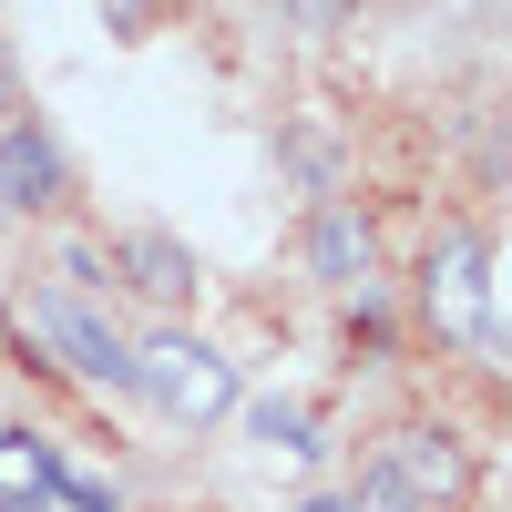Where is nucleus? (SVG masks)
Listing matches in <instances>:
<instances>
[{
    "label": "nucleus",
    "instance_id": "1",
    "mask_svg": "<svg viewBox=\"0 0 512 512\" xmlns=\"http://www.w3.org/2000/svg\"><path fill=\"white\" fill-rule=\"evenodd\" d=\"M502 256H492V236H441L431 256H420V318H431L441 338L451 328H472V349H482V369H502Z\"/></svg>",
    "mask_w": 512,
    "mask_h": 512
},
{
    "label": "nucleus",
    "instance_id": "2",
    "mask_svg": "<svg viewBox=\"0 0 512 512\" xmlns=\"http://www.w3.org/2000/svg\"><path fill=\"white\" fill-rule=\"evenodd\" d=\"M134 390L164 410V420H226L236 410V359L226 349H205V338H185V328H154L144 349H134Z\"/></svg>",
    "mask_w": 512,
    "mask_h": 512
},
{
    "label": "nucleus",
    "instance_id": "3",
    "mask_svg": "<svg viewBox=\"0 0 512 512\" xmlns=\"http://www.w3.org/2000/svg\"><path fill=\"white\" fill-rule=\"evenodd\" d=\"M369 482L390 492L400 512H461V492H472V451H461L451 431H400L390 451L369 461Z\"/></svg>",
    "mask_w": 512,
    "mask_h": 512
},
{
    "label": "nucleus",
    "instance_id": "4",
    "mask_svg": "<svg viewBox=\"0 0 512 512\" xmlns=\"http://www.w3.org/2000/svg\"><path fill=\"white\" fill-rule=\"evenodd\" d=\"M31 328L62 349V369H82V379H103V390H134V338H123L93 297H62V287H41L31 297Z\"/></svg>",
    "mask_w": 512,
    "mask_h": 512
},
{
    "label": "nucleus",
    "instance_id": "5",
    "mask_svg": "<svg viewBox=\"0 0 512 512\" xmlns=\"http://www.w3.org/2000/svg\"><path fill=\"white\" fill-rule=\"evenodd\" d=\"M62 195H72V154H62V134H52L41 113L0 123V216H52Z\"/></svg>",
    "mask_w": 512,
    "mask_h": 512
},
{
    "label": "nucleus",
    "instance_id": "6",
    "mask_svg": "<svg viewBox=\"0 0 512 512\" xmlns=\"http://www.w3.org/2000/svg\"><path fill=\"white\" fill-rule=\"evenodd\" d=\"M103 267H113L123 287H144L154 308H185V297H195V246H185V236H164V226H123Z\"/></svg>",
    "mask_w": 512,
    "mask_h": 512
},
{
    "label": "nucleus",
    "instance_id": "7",
    "mask_svg": "<svg viewBox=\"0 0 512 512\" xmlns=\"http://www.w3.org/2000/svg\"><path fill=\"white\" fill-rule=\"evenodd\" d=\"M308 267H318L328 287H369L379 236H369V216H359L349 195H318V205H308Z\"/></svg>",
    "mask_w": 512,
    "mask_h": 512
},
{
    "label": "nucleus",
    "instance_id": "8",
    "mask_svg": "<svg viewBox=\"0 0 512 512\" xmlns=\"http://www.w3.org/2000/svg\"><path fill=\"white\" fill-rule=\"evenodd\" d=\"M256 441H277V451H297V461H318L328 441H318V420H308V400H256Z\"/></svg>",
    "mask_w": 512,
    "mask_h": 512
},
{
    "label": "nucleus",
    "instance_id": "9",
    "mask_svg": "<svg viewBox=\"0 0 512 512\" xmlns=\"http://www.w3.org/2000/svg\"><path fill=\"white\" fill-rule=\"evenodd\" d=\"M390 338H400V318H390V297H379V287H349V349H390Z\"/></svg>",
    "mask_w": 512,
    "mask_h": 512
},
{
    "label": "nucleus",
    "instance_id": "10",
    "mask_svg": "<svg viewBox=\"0 0 512 512\" xmlns=\"http://www.w3.org/2000/svg\"><path fill=\"white\" fill-rule=\"evenodd\" d=\"M287 164H297V175H308L318 195H338V154H328V134H318V123H287Z\"/></svg>",
    "mask_w": 512,
    "mask_h": 512
},
{
    "label": "nucleus",
    "instance_id": "11",
    "mask_svg": "<svg viewBox=\"0 0 512 512\" xmlns=\"http://www.w3.org/2000/svg\"><path fill=\"white\" fill-rule=\"evenodd\" d=\"M113 267H103V246H62V297H103Z\"/></svg>",
    "mask_w": 512,
    "mask_h": 512
},
{
    "label": "nucleus",
    "instance_id": "12",
    "mask_svg": "<svg viewBox=\"0 0 512 512\" xmlns=\"http://www.w3.org/2000/svg\"><path fill=\"white\" fill-rule=\"evenodd\" d=\"M349 21H359V0H287V31H318L328 41V31H349Z\"/></svg>",
    "mask_w": 512,
    "mask_h": 512
},
{
    "label": "nucleus",
    "instance_id": "13",
    "mask_svg": "<svg viewBox=\"0 0 512 512\" xmlns=\"http://www.w3.org/2000/svg\"><path fill=\"white\" fill-rule=\"evenodd\" d=\"M31 113V82H21V62H11V41H0V123H21Z\"/></svg>",
    "mask_w": 512,
    "mask_h": 512
},
{
    "label": "nucleus",
    "instance_id": "14",
    "mask_svg": "<svg viewBox=\"0 0 512 512\" xmlns=\"http://www.w3.org/2000/svg\"><path fill=\"white\" fill-rule=\"evenodd\" d=\"M103 21H113L123 41H144V31H154V0H103Z\"/></svg>",
    "mask_w": 512,
    "mask_h": 512
},
{
    "label": "nucleus",
    "instance_id": "15",
    "mask_svg": "<svg viewBox=\"0 0 512 512\" xmlns=\"http://www.w3.org/2000/svg\"><path fill=\"white\" fill-rule=\"evenodd\" d=\"M297 512H349V492H308V502H297Z\"/></svg>",
    "mask_w": 512,
    "mask_h": 512
},
{
    "label": "nucleus",
    "instance_id": "16",
    "mask_svg": "<svg viewBox=\"0 0 512 512\" xmlns=\"http://www.w3.org/2000/svg\"><path fill=\"white\" fill-rule=\"evenodd\" d=\"M0 349H11V318H0Z\"/></svg>",
    "mask_w": 512,
    "mask_h": 512
}]
</instances>
